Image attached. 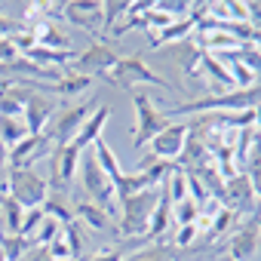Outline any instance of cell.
<instances>
[{
	"label": "cell",
	"instance_id": "cell-8",
	"mask_svg": "<svg viewBox=\"0 0 261 261\" xmlns=\"http://www.w3.org/2000/svg\"><path fill=\"white\" fill-rule=\"evenodd\" d=\"M108 80H111L114 86L129 89V92H133V86H136V83H145V86H160V89H172V83H169L166 77H160L157 71H151L142 59H120V62H117V68L108 74Z\"/></svg>",
	"mask_w": 261,
	"mask_h": 261
},
{
	"label": "cell",
	"instance_id": "cell-25",
	"mask_svg": "<svg viewBox=\"0 0 261 261\" xmlns=\"http://www.w3.org/2000/svg\"><path fill=\"white\" fill-rule=\"evenodd\" d=\"M43 209H25V221H22V233L19 237H25V240H31L34 237V230L43 224Z\"/></svg>",
	"mask_w": 261,
	"mask_h": 261
},
{
	"label": "cell",
	"instance_id": "cell-32",
	"mask_svg": "<svg viewBox=\"0 0 261 261\" xmlns=\"http://www.w3.org/2000/svg\"><path fill=\"white\" fill-rule=\"evenodd\" d=\"M133 261H139V258H133ZM148 261H166V258H148Z\"/></svg>",
	"mask_w": 261,
	"mask_h": 261
},
{
	"label": "cell",
	"instance_id": "cell-17",
	"mask_svg": "<svg viewBox=\"0 0 261 261\" xmlns=\"http://www.w3.org/2000/svg\"><path fill=\"white\" fill-rule=\"evenodd\" d=\"M89 151H92L95 163L101 166V172H105V175H108L114 185H117V181L126 175V172H123V166H120V160H117V154H114V148L108 145V139H105V136H101V139H98V142H95Z\"/></svg>",
	"mask_w": 261,
	"mask_h": 261
},
{
	"label": "cell",
	"instance_id": "cell-14",
	"mask_svg": "<svg viewBox=\"0 0 261 261\" xmlns=\"http://www.w3.org/2000/svg\"><path fill=\"white\" fill-rule=\"evenodd\" d=\"M92 77H86V74H80V71H62V77H59V83L56 86H49V92L53 95H59V101H68V98H83L89 89H92Z\"/></svg>",
	"mask_w": 261,
	"mask_h": 261
},
{
	"label": "cell",
	"instance_id": "cell-31",
	"mask_svg": "<svg viewBox=\"0 0 261 261\" xmlns=\"http://www.w3.org/2000/svg\"><path fill=\"white\" fill-rule=\"evenodd\" d=\"M252 129H255V133H258V136H261V105H258V108H255V126H252Z\"/></svg>",
	"mask_w": 261,
	"mask_h": 261
},
{
	"label": "cell",
	"instance_id": "cell-6",
	"mask_svg": "<svg viewBox=\"0 0 261 261\" xmlns=\"http://www.w3.org/2000/svg\"><path fill=\"white\" fill-rule=\"evenodd\" d=\"M188 123L181 120H169L166 123V129L163 133H157L154 139H151V145H148V157L142 160V163H154V160H166V163H178V157H181V148H185V142H188Z\"/></svg>",
	"mask_w": 261,
	"mask_h": 261
},
{
	"label": "cell",
	"instance_id": "cell-2",
	"mask_svg": "<svg viewBox=\"0 0 261 261\" xmlns=\"http://www.w3.org/2000/svg\"><path fill=\"white\" fill-rule=\"evenodd\" d=\"M160 200V188L157 191H142L136 197H129L117 206V227L114 233L120 240H136V243H145V233H148V221H151V212Z\"/></svg>",
	"mask_w": 261,
	"mask_h": 261
},
{
	"label": "cell",
	"instance_id": "cell-20",
	"mask_svg": "<svg viewBox=\"0 0 261 261\" xmlns=\"http://www.w3.org/2000/svg\"><path fill=\"white\" fill-rule=\"evenodd\" d=\"M40 209H43L46 218H56L59 224H71L74 221V209L68 206V194H62V191H49V197H46V203Z\"/></svg>",
	"mask_w": 261,
	"mask_h": 261
},
{
	"label": "cell",
	"instance_id": "cell-22",
	"mask_svg": "<svg viewBox=\"0 0 261 261\" xmlns=\"http://www.w3.org/2000/svg\"><path fill=\"white\" fill-rule=\"evenodd\" d=\"M31 240L19 237V233H4L0 230V252L7 255V261H25V255L31 252Z\"/></svg>",
	"mask_w": 261,
	"mask_h": 261
},
{
	"label": "cell",
	"instance_id": "cell-3",
	"mask_svg": "<svg viewBox=\"0 0 261 261\" xmlns=\"http://www.w3.org/2000/svg\"><path fill=\"white\" fill-rule=\"evenodd\" d=\"M49 181L37 172V169H10L7 172V188L4 194H10L22 209H40L49 197Z\"/></svg>",
	"mask_w": 261,
	"mask_h": 261
},
{
	"label": "cell",
	"instance_id": "cell-15",
	"mask_svg": "<svg viewBox=\"0 0 261 261\" xmlns=\"http://www.w3.org/2000/svg\"><path fill=\"white\" fill-rule=\"evenodd\" d=\"M74 218H77V221H83V227H89V230H95V233H108V230H114V227H117V224H114V218H111L105 209H98L95 203H89V200L74 203Z\"/></svg>",
	"mask_w": 261,
	"mask_h": 261
},
{
	"label": "cell",
	"instance_id": "cell-12",
	"mask_svg": "<svg viewBox=\"0 0 261 261\" xmlns=\"http://www.w3.org/2000/svg\"><path fill=\"white\" fill-rule=\"evenodd\" d=\"M108 120H111V105H98L92 114H89V120L83 123V129L77 133V139L71 142L80 154L86 151V148H92L101 136H105V126H108Z\"/></svg>",
	"mask_w": 261,
	"mask_h": 261
},
{
	"label": "cell",
	"instance_id": "cell-13",
	"mask_svg": "<svg viewBox=\"0 0 261 261\" xmlns=\"http://www.w3.org/2000/svg\"><path fill=\"white\" fill-rule=\"evenodd\" d=\"M31 31V37H34V46H43V49H56V53H68L71 49V37H68V31H62L56 22H37V25H31L28 28Z\"/></svg>",
	"mask_w": 261,
	"mask_h": 261
},
{
	"label": "cell",
	"instance_id": "cell-29",
	"mask_svg": "<svg viewBox=\"0 0 261 261\" xmlns=\"http://www.w3.org/2000/svg\"><path fill=\"white\" fill-rule=\"evenodd\" d=\"M89 261H126V255H123L120 249H101V252H95Z\"/></svg>",
	"mask_w": 261,
	"mask_h": 261
},
{
	"label": "cell",
	"instance_id": "cell-1",
	"mask_svg": "<svg viewBox=\"0 0 261 261\" xmlns=\"http://www.w3.org/2000/svg\"><path fill=\"white\" fill-rule=\"evenodd\" d=\"M258 105H261V83H255L249 89L221 92V95H203V98H194L178 108H166L163 117L178 120V117H200V114H240V111H255Z\"/></svg>",
	"mask_w": 261,
	"mask_h": 261
},
{
	"label": "cell",
	"instance_id": "cell-30",
	"mask_svg": "<svg viewBox=\"0 0 261 261\" xmlns=\"http://www.w3.org/2000/svg\"><path fill=\"white\" fill-rule=\"evenodd\" d=\"M19 28H22L19 22H13L10 16H4V13H0V37H13Z\"/></svg>",
	"mask_w": 261,
	"mask_h": 261
},
{
	"label": "cell",
	"instance_id": "cell-27",
	"mask_svg": "<svg viewBox=\"0 0 261 261\" xmlns=\"http://www.w3.org/2000/svg\"><path fill=\"white\" fill-rule=\"evenodd\" d=\"M200 237V230H197V224H188V227H178V233H175V246H181V249H188V246H194V240Z\"/></svg>",
	"mask_w": 261,
	"mask_h": 261
},
{
	"label": "cell",
	"instance_id": "cell-23",
	"mask_svg": "<svg viewBox=\"0 0 261 261\" xmlns=\"http://www.w3.org/2000/svg\"><path fill=\"white\" fill-rule=\"evenodd\" d=\"M240 221H243V218H240L237 212H230L227 206H221V209H218V215L212 218L209 230L203 233V237H206V243H215V240H221V237H224V233H230V227H233V224H240Z\"/></svg>",
	"mask_w": 261,
	"mask_h": 261
},
{
	"label": "cell",
	"instance_id": "cell-4",
	"mask_svg": "<svg viewBox=\"0 0 261 261\" xmlns=\"http://www.w3.org/2000/svg\"><path fill=\"white\" fill-rule=\"evenodd\" d=\"M133 101H136V133H133V151H145L151 145V139L166 129V117L160 108H154L151 95L145 89H133Z\"/></svg>",
	"mask_w": 261,
	"mask_h": 261
},
{
	"label": "cell",
	"instance_id": "cell-19",
	"mask_svg": "<svg viewBox=\"0 0 261 261\" xmlns=\"http://www.w3.org/2000/svg\"><path fill=\"white\" fill-rule=\"evenodd\" d=\"M197 28V22L188 16V19H178V22H172L169 28H163L160 34H151V46L157 49V46H169V43H178V40H185L191 31Z\"/></svg>",
	"mask_w": 261,
	"mask_h": 261
},
{
	"label": "cell",
	"instance_id": "cell-5",
	"mask_svg": "<svg viewBox=\"0 0 261 261\" xmlns=\"http://www.w3.org/2000/svg\"><path fill=\"white\" fill-rule=\"evenodd\" d=\"M95 108H98V101H95V98H86L83 105H71V108L59 111V117H56L53 126L46 129V133L53 136V142H56V151L68 148V145L77 139V133L83 129V123L89 120V114H92Z\"/></svg>",
	"mask_w": 261,
	"mask_h": 261
},
{
	"label": "cell",
	"instance_id": "cell-10",
	"mask_svg": "<svg viewBox=\"0 0 261 261\" xmlns=\"http://www.w3.org/2000/svg\"><path fill=\"white\" fill-rule=\"evenodd\" d=\"M101 19H105L101 0H74V4H65V22L89 31L95 43H105L101 40Z\"/></svg>",
	"mask_w": 261,
	"mask_h": 261
},
{
	"label": "cell",
	"instance_id": "cell-7",
	"mask_svg": "<svg viewBox=\"0 0 261 261\" xmlns=\"http://www.w3.org/2000/svg\"><path fill=\"white\" fill-rule=\"evenodd\" d=\"M261 252V212L240 221V227L227 240V258L230 261H255Z\"/></svg>",
	"mask_w": 261,
	"mask_h": 261
},
{
	"label": "cell",
	"instance_id": "cell-16",
	"mask_svg": "<svg viewBox=\"0 0 261 261\" xmlns=\"http://www.w3.org/2000/svg\"><path fill=\"white\" fill-rule=\"evenodd\" d=\"M169 227H175V224H172V200L166 197V191H163V185H160V200H157V206H154V212H151L145 243H148V240H160L163 233H169Z\"/></svg>",
	"mask_w": 261,
	"mask_h": 261
},
{
	"label": "cell",
	"instance_id": "cell-18",
	"mask_svg": "<svg viewBox=\"0 0 261 261\" xmlns=\"http://www.w3.org/2000/svg\"><path fill=\"white\" fill-rule=\"evenodd\" d=\"M28 126H25V117H0V145L7 151H13L22 139H28Z\"/></svg>",
	"mask_w": 261,
	"mask_h": 261
},
{
	"label": "cell",
	"instance_id": "cell-28",
	"mask_svg": "<svg viewBox=\"0 0 261 261\" xmlns=\"http://www.w3.org/2000/svg\"><path fill=\"white\" fill-rule=\"evenodd\" d=\"M7 172H10V151L0 145V194L7 188Z\"/></svg>",
	"mask_w": 261,
	"mask_h": 261
},
{
	"label": "cell",
	"instance_id": "cell-33",
	"mask_svg": "<svg viewBox=\"0 0 261 261\" xmlns=\"http://www.w3.org/2000/svg\"><path fill=\"white\" fill-rule=\"evenodd\" d=\"M0 261H7V255H4V252H0Z\"/></svg>",
	"mask_w": 261,
	"mask_h": 261
},
{
	"label": "cell",
	"instance_id": "cell-11",
	"mask_svg": "<svg viewBox=\"0 0 261 261\" xmlns=\"http://www.w3.org/2000/svg\"><path fill=\"white\" fill-rule=\"evenodd\" d=\"M117 62H120V56L108 46V43H92L86 53H77V59H74V71H80V74H86V77H95V74H101V77H108L114 68H117Z\"/></svg>",
	"mask_w": 261,
	"mask_h": 261
},
{
	"label": "cell",
	"instance_id": "cell-21",
	"mask_svg": "<svg viewBox=\"0 0 261 261\" xmlns=\"http://www.w3.org/2000/svg\"><path fill=\"white\" fill-rule=\"evenodd\" d=\"M0 215H4V233H22L25 209L10 194H0Z\"/></svg>",
	"mask_w": 261,
	"mask_h": 261
},
{
	"label": "cell",
	"instance_id": "cell-35",
	"mask_svg": "<svg viewBox=\"0 0 261 261\" xmlns=\"http://www.w3.org/2000/svg\"><path fill=\"white\" fill-rule=\"evenodd\" d=\"M224 261H230V258H224Z\"/></svg>",
	"mask_w": 261,
	"mask_h": 261
},
{
	"label": "cell",
	"instance_id": "cell-34",
	"mask_svg": "<svg viewBox=\"0 0 261 261\" xmlns=\"http://www.w3.org/2000/svg\"><path fill=\"white\" fill-rule=\"evenodd\" d=\"M0 89H4V83H0Z\"/></svg>",
	"mask_w": 261,
	"mask_h": 261
},
{
	"label": "cell",
	"instance_id": "cell-24",
	"mask_svg": "<svg viewBox=\"0 0 261 261\" xmlns=\"http://www.w3.org/2000/svg\"><path fill=\"white\" fill-rule=\"evenodd\" d=\"M197 215H200V206H197L191 197L172 206V224H175V227H188V224H194Z\"/></svg>",
	"mask_w": 261,
	"mask_h": 261
},
{
	"label": "cell",
	"instance_id": "cell-9",
	"mask_svg": "<svg viewBox=\"0 0 261 261\" xmlns=\"http://www.w3.org/2000/svg\"><path fill=\"white\" fill-rule=\"evenodd\" d=\"M56 154V142L49 133L28 136L10 151V169H34L40 160H49Z\"/></svg>",
	"mask_w": 261,
	"mask_h": 261
},
{
	"label": "cell",
	"instance_id": "cell-26",
	"mask_svg": "<svg viewBox=\"0 0 261 261\" xmlns=\"http://www.w3.org/2000/svg\"><path fill=\"white\" fill-rule=\"evenodd\" d=\"M22 53L16 49V43H13V37H0V71L4 68H10L16 59H19Z\"/></svg>",
	"mask_w": 261,
	"mask_h": 261
}]
</instances>
